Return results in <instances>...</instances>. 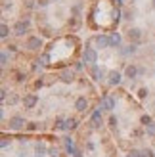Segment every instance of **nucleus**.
Listing matches in <instances>:
<instances>
[{
	"label": "nucleus",
	"instance_id": "nucleus-1",
	"mask_svg": "<svg viewBox=\"0 0 155 157\" xmlns=\"http://www.w3.org/2000/svg\"><path fill=\"white\" fill-rule=\"evenodd\" d=\"M82 59H84V63H88V65H96V61H98V52L92 48V46H86L82 52Z\"/></svg>",
	"mask_w": 155,
	"mask_h": 157
},
{
	"label": "nucleus",
	"instance_id": "nucleus-2",
	"mask_svg": "<svg viewBox=\"0 0 155 157\" xmlns=\"http://www.w3.org/2000/svg\"><path fill=\"white\" fill-rule=\"evenodd\" d=\"M8 124H10V130H21V128L27 127L25 117H21V115H12L10 121H8Z\"/></svg>",
	"mask_w": 155,
	"mask_h": 157
},
{
	"label": "nucleus",
	"instance_id": "nucleus-3",
	"mask_svg": "<svg viewBox=\"0 0 155 157\" xmlns=\"http://www.w3.org/2000/svg\"><path fill=\"white\" fill-rule=\"evenodd\" d=\"M42 38L40 36H27V42H25V48L31 50V52H36V50H40L42 48Z\"/></svg>",
	"mask_w": 155,
	"mask_h": 157
},
{
	"label": "nucleus",
	"instance_id": "nucleus-4",
	"mask_svg": "<svg viewBox=\"0 0 155 157\" xmlns=\"http://www.w3.org/2000/svg\"><path fill=\"white\" fill-rule=\"evenodd\" d=\"M29 31V19H19L13 25V35L15 36H25V33Z\"/></svg>",
	"mask_w": 155,
	"mask_h": 157
},
{
	"label": "nucleus",
	"instance_id": "nucleus-5",
	"mask_svg": "<svg viewBox=\"0 0 155 157\" xmlns=\"http://www.w3.org/2000/svg\"><path fill=\"white\" fill-rule=\"evenodd\" d=\"M127 38H128L132 44H140V42H142V31L136 29V27H130V29L127 31Z\"/></svg>",
	"mask_w": 155,
	"mask_h": 157
},
{
	"label": "nucleus",
	"instance_id": "nucleus-6",
	"mask_svg": "<svg viewBox=\"0 0 155 157\" xmlns=\"http://www.w3.org/2000/svg\"><path fill=\"white\" fill-rule=\"evenodd\" d=\"M92 42H96L98 48H111V38L105 36V35H96L92 38Z\"/></svg>",
	"mask_w": 155,
	"mask_h": 157
},
{
	"label": "nucleus",
	"instance_id": "nucleus-7",
	"mask_svg": "<svg viewBox=\"0 0 155 157\" xmlns=\"http://www.w3.org/2000/svg\"><path fill=\"white\" fill-rule=\"evenodd\" d=\"M121 81H123L121 71H117V69L109 71V75H107V84H109V86H117V84H121Z\"/></svg>",
	"mask_w": 155,
	"mask_h": 157
},
{
	"label": "nucleus",
	"instance_id": "nucleus-8",
	"mask_svg": "<svg viewBox=\"0 0 155 157\" xmlns=\"http://www.w3.org/2000/svg\"><path fill=\"white\" fill-rule=\"evenodd\" d=\"M36 104H38L36 94H25V98H23V105H25V109H35Z\"/></svg>",
	"mask_w": 155,
	"mask_h": 157
},
{
	"label": "nucleus",
	"instance_id": "nucleus-9",
	"mask_svg": "<svg viewBox=\"0 0 155 157\" xmlns=\"http://www.w3.org/2000/svg\"><path fill=\"white\" fill-rule=\"evenodd\" d=\"M138 75H140V67H136L134 63H128L127 69H125V77L128 78V81H134Z\"/></svg>",
	"mask_w": 155,
	"mask_h": 157
},
{
	"label": "nucleus",
	"instance_id": "nucleus-10",
	"mask_svg": "<svg viewBox=\"0 0 155 157\" xmlns=\"http://www.w3.org/2000/svg\"><path fill=\"white\" fill-rule=\"evenodd\" d=\"M86 107H88L86 96H79V98H77V101H75V109H77L79 113H84V111H86Z\"/></svg>",
	"mask_w": 155,
	"mask_h": 157
},
{
	"label": "nucleus",
	"instance_id": "nucleus-11",
	"mask_svg": "<svg viewBox=\"0 0 155 157\" xmlns=\"http://www.w3.org/2000/svg\"><path fill=\"white\" fill-rule=\"evenodd\" d=\"M59 78H61L63 82H73V78H75V73H73V71H71L69 67H65V69H61V71H59Z\"/></svg>",
	"mask_w": 155,
	"mask_h": 157
},
{
	"label": "nucleus",
	"instance_id": "nucleus-12",
	"mask_svg": "<svg viewBox=\"0 0 155 157\" xmlns=\"http://www.w3.org/2000/svg\"><path fill=\"white\" fill-rule=\"evenodd\" d=\"M92 127H94V128H100V124H102L104 121H102V111H100V109H98V111H94V113H92Z\"/></svg>",
	"mask_w": 155,
	"mask_h": 157
},
{
	"label": "nucleus",
	"instance_id": "nucleus-13",
	"mask_svg": "<svg viewBox=\"0 0 155 157\" xmlns=\"http://www.w3.org/2000/svg\"><path fill=\"white\" fill-rule=\"evenodd\" d=\"M115 107V101L111 96H104L102 98V109H107V111H111V109Z\"/></svg>",
	"mask_w": 155,
	"mask_h": 157
},
{
	"label": "nucleus",
	"instance_id": "nucleus-14",
	"mask_svg": "<svg viewBox=\"0 0 155 157\" xmlns=\"http://www.w3.org/2000/svg\"><path fill=\"white\" fill-rule=\"evenodd\" d=\"M54 128L56 130H67V121L59 117V119H56V123H54Z\"/></svg>",
	"mask_w": 155,
	"mask_h": 157
},
{
	"label": "nucleus",
	"instance_id": "nucleus-15",
	"mask_svg": "<svg viewBox=\"0 0 155 157\" xmlns=\"http://www.w3.org/2000/svg\"><path fill=\"white\" fill-rule=\"evenodd\" d=\"M123 19H125V21H132L134 19V10H130V8H128V10H123Z\"/></svg>",
	"mask_w": 155,
	"mask_h": 157
},
{
	"label": "nucleus",
	"instance_id": "nucleus-16",
	"mask_svg": "<svg viewBox=\"0 0 155 157\" xmlns=\"http://www.w3.org/2000/svg\"><path fill=\"white\" fill-rule=\"evenodd\" d=\"M77 127H79V119H75V117L67 119V130H75Z\"/></svg>",
	"mask_w": 155,
	"mask_h": 157
},
{
	"label": "nucleus",
	"instance_id": "nucleus-17",
	"mask_svg": "<svg viewBox=\"0 0 155 157\" xmlns=\"http://www.w3.org/2000/svg\"><path fill=\"white\" fill-rule=\"evenodd\" d=\"M111 48H113V46H119L121 44V35L119 33H111Z\"/></svg>",
	"mask_w": 155,
	"mask_h": 157
},
{
	"label": "nucleus",
	"instance_id": "nucleus-18",
	"mask_svg": "<svg viewBox=\"0 0 155 157\" xmlns=\"http://www.w3.org/2000/svg\"><path fill=\"white\" fill-rule=\"evenodd\" d=\"M6 101H8L10 105H15V104L19 101V96H17L15 92H10V98H6Z\"/></svg>",
	"mask_w": 155,
	"mask_h": 157
},
{
	"label": "nucleus",
	"instance_id": "nucleus-19",
	"mask_svg": "<svg viewBox=\"0 0 155 157\" xmlns=\"http://www.w3.org/2000/svg\"><path fill=\"white\" fill-rule=\"evenodd\" d=\"M0 31H2V33H0V36H2V38H8V35H10V29H8V25H6V23H2V27H0Z\"/></svg>",
	"mask_w": 155,
	"mask_h": 157
},
{
	"label": "nucleus",
	"instance_id": "nucleus-20",
	"mask_svg": "<svg viewBox=\"0 0 155 157\" xmlns=\"http://www.w3.org/2000/svg\"><path fill=\"white\" fill-rule=\"evenodd\" d=\"M146 130H148V134H149V136H155V123L151 121L148 127H146Z\"/></svg>",
	"mask_w": 155,
	"mask_h": 157
},
{
	"label": "nucleus",
	"instance_id": "nucleus-21",
	"mask_svg": "<svg viewBox=\"0 0 155 157\" xmlns=\"http://www.w3.org/2000/svg\"><path fill=\"white\" fill-rule=\"evenodd\" d=\"M148 88H140V92H138V98H140V100H146V98H148Z\"/></svg>",
	"mask_w": 155,
	"mask_h": 157
},
{
	"label": "nucleus",
	"instance_id": "nucleus-22",
	"mask_svg": "<svg viewBox=\"0 0 155 157\" xmlns=\"http://www.w3.org/2000/svg\"><path fill=\"white\" fill-rule=\"evenodd\" d=\"M27 130H31V132H33V130H38V123H27V127H25Z\"/></svg>",
	"mask_w": 155,
	"mask_h": 157
},
{
	"label": "nucleus",
	"instance_id": "nucleus-23",
	"mask_svg": "<svg viewBox=\"0 0 155 157\" xmlns=\"http://www.w3.org/2000/svg\"><path fill=\"white\" fill-rule=\"evenodd\" d=\"M149 123H151V117L149 115H142V124H144V127H148Z\"/></svg>",
	"mask_w": 155,
	"mask_h": 157
},
{
	"label": "nucleus",
	"instance_id": "nucleus-24",
	"mask_svg": "<svg viewBox=\"0 0 155 157\" xmlns=\"http://www.w3.org/2000/svg\"><path fill=\"white\" fill-rule=\"evenodd\" d=\"M109 127H111V128L117 127V117H115V115H111V117H109Z\"/></svg>",
	"mask_w": 155,
	"mask_h": 157
},
{
	"label": "nucleus",
	"instance_id": "nucleus-25",
	"mask_svg": "<svg viewBox=\"0 0 155 157\" xmlns=\"http://www.w3.org/2000/svg\"><path fill=\"white\" fill-rule=\"evenodd\" d=\"M128 157H142V151H138V150H130V151H128Z\"/></svg>",
	"mask_w": 155,
	"mask_h": 157
},
{
	"label": "nucleus",
	"instance_id": "nucleus-26",
	"mask_svg": "<svg viewBox=\"0 0 155 157\" xmlns=\"http://www.w3.org/2000/svg\"><path fill=\"white\" fill-rule=\"evenodd\" d=\"M6 65H8V50L2 52V67H6Z\"/></svg>",
	"mask_w": 155,
	"mask_h": 157
},
{
	"label": "nucleus",
	"instance_id": "nucleus-27",
	"mask_svg": "<svg viewBox=\"0 0 155 157\" xmlns=\"http://www.w3.org/2000/svg\"><path fill=\"white\" fill-rule=\"evenodd\" d=\"M142 157H155V155H153V151L148 147V150H144V151H142Z\"/></svg>",
	"mask_w": 155,
	"mask_h": 157
},
{
	"label": "nucleus",
	"instance_id": "nucleus-28",
	"mask_svg": "<svg viewBox=\"0 0 155 157\" xmlns=\"http://www.w3.org/2000/svg\"><path fill=\"white\" fill-rule=\"evenodd\" d=\"M75 71H82V61H77L75 63Z\"/></svg>",
	"mask_w": 155,
	"mask_h": 157
},
{
	"label": "nucleus",
	"instance_id": "nucleus-29",
	"mask_svg": "<svg viewBox=\"0 0 155 157\" xmlns=\"http://www.w3.org/2000/svg\"><path fill=\"white\" fill-rule=\"evenodd\" d=\"M6 50H10V52H17V46H15V44H10V46H6Z\"/></svg>",
	"mask_w": 155,
	"mask_h": 157
},
{
	"label": "nucleus",
	"instance_id": "nucleus-30",
	"mask_svg": "<svg viewBox=\"0 0 155 157\" xmlns=\"http://www.w3.org/2000/svg\"><path fill=\"white\" fill-rule=\"evenodd\" d=\"M151 8H153V10H155V0H153V2H151Z\"/></svg>",
	"mask_w": 155,
	"mask_h": 157
}]
</instances>
